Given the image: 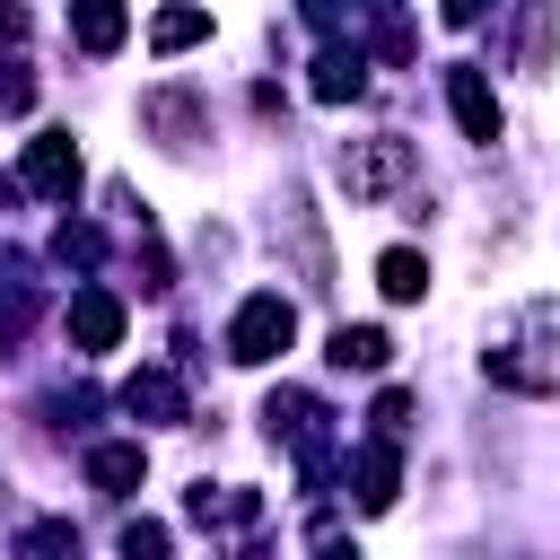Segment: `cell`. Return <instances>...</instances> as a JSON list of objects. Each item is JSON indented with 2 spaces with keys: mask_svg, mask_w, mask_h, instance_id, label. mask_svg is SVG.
<instances>
[{
  "mask_svg": "<svg viewBox=\"0 0 560 560\" xmlns=\"http://www.w3.org/2000/svg\"><path fill=\"white\" fill-rule=\"evenodd\" d=\"M140 472H149V455H140V446H96V455H88V481H96V490H114V499H122V490H140Z\"/></svg>",
  "mask_w": 560,
  "mask_h": 560,
  "instance_id": "9",
  "label": "cell"
},
{
  "mask_svg": "<svg viewBox=\"0 0 560 560\" xmlns=\"http://www.w3.org/2000/svg\"><path fill=\"white\" fill-rule=\"evenodd\" d=\"M122 560H166V525H122Z\"/></svg>",
  "mask_w": 560,
  "mask_h": 560,
  "instance_id": "15",
  "label": "cell"
},
{
  "mask_svg": "<svg viewBox=\"0 0 560 560\" xmlns=\"http://www.w3.org/2000/svg\"><path fill=\"white\" fill-rule=\"evenodd\" d=\"M26 192H44V201H70V192H79V149H70V131H35V140H26Z\"/></svg>",
  "mask_w": 560,
  "mask_h": 560,
  "instance_id": "3",
  "label": "cell"
},
{
  "mask_svg": "<svg viewBox=\"0 0 560 560\" xmlns=\"http://www.w3.org/2000/svg\"><path fill=\"white\" fill-rule=\"evenodd\" d=\"M315 560H359V551H350V542H324V551H315Z\"/></svg>",
  "mask_w": 560,
  "mask_h": 560,
  "instance_id": "18",
  "label": "cell"
},
{
  "mask_svg": "<svg viewBox=\"0 0 560 560\" xmlns=\"http://www.w3.org/2000/svg\"><path fill=\"white\" fill-rule=\"evenodd\" d=\"M359 508H394V438L359 446Z\"/></svg>",
  "mask_w": 560,
  "mask_h": 560,
  "instance_id": "11",
  "label": "cell"
},
{
  "mask_svg": "<svg viewBox=\"0 0 560 560\" xmlns=\"http://www.w3.org/2000/svg\"><path fill=\"white\" fill-rule=\"evenodd\" d=\"M122 402H131L140 420H184V385H175L166 368H140V376L122 385Z\"/></svg>",
  "mask_w": 560,
  "mask_h": 560,
  "instance_id": "6",
  "label": "cell"
},
{
  "mask_svg": "<svg viewBox=\"0 0 560 560\" xmlns=\"http://www.w3.org/2000/svg\"><path fill=\"white\" fill-rule=\"evenodd\" d=\"M376 289H385L394 306H411V298L429 289V262H420L411 245H394V254H376Z\"/></svg>",
  "mask_w": 560,
  "mask_h": 560,
  "instance_id": "8",
  "label": "cell"
},
{
  "mask_svg": "<svg viewBox=\"0 0 560 560\" xmlns=\"http://www.w3.org/2000/svg\"><path fill=\"white\" fill-rule=\"evenodd\" d=\"M201 35H210V9H158V26H149L158 52H184V44H201Z\"/></svg>",
  "mask_w": 560,
  "mask_h": 560,
  "instance_id": "13",
  "label": "cell"
},
{
  "mask_svg": "<svg viewBox=\"0 0 560 560\" xmlns=\"http://www.w3.org/2000/svg\"><path fill=\"white\" fill-rule=\"evenodd\" d=\"M26 35V9H0V44H18Z\"/></svg>",
  "mask_w": 560,
  "mask_h": 560,
  "instance_id": "17",
  "label": "cell"
},
{
  "mask_svg": "<svg viewBox=\"0 0 560 560\" xmlns=\"http://www.w3.org/2000/svg\"><path fill=\"white\" fill-rule=\"evenodd\" d=\"M446 105H455V122H464V140H499V96H490V79L472 70V61H455L446 70Z\"/></svg>",
  "mask_w": 560,
  "mask_h": 560,
  "instance_id": "4",
  "label": "cell"
},
{
  "mask_svg": "<svg viewBox=\"0 0 560 560\" xmlns=\"http://www.w3.org/2000/svg\"><path fill=\"white\" fill-rule=\"evenodd\" d=\"M359 88H368V70H359V52H341V44H332V52L315 61V96H324V105H341V96H359Z\"/></svg>",
  "mask_w": 560,
  "mask_h": 560,
  "instance_id": "12",
  "label": "cell"
},
{
  "mask_svg": "<svg viewBox=\"0 0 560 560\" xmlns=\"http://www.w3.org/2000/svg\"><path fill=\"white\" fill-rule=\"evenodd\" d=\"M289 332H298L289 298H280V289H262V298H245V306H236V324H228V359L262 368V359H280V350H289Z\"/></svg>",
  "mask_w": 560,
  "mask_h": 560,
  "instance_id": "1",
  "label": "cell"
},
{
  "mask_svg": "<svg viewBox=\"0 0 560 560\" xmlns=\"http://www.w3.org/2000/svg\"><path fill=\"white\" fill-rule=\"evenodd\" d=\"M438 9H446V26H472V18L490 9V0H438Z\"/></svg>",
  "mask_w": 560,
  "mask_h": 560,
  "instance_id": "16",
  "label": "cell"
},
{
  "mask_svg": "<svg viewBox=\"0 0 560 560\" xmlns=\"http://www.w3.org/2000/svg\"><path fill=\"white\" fill-rule=\"evenodd\" d=\"M402 175H411V140H359V149H341L350 201H376V192H394Z\"/></svg>",
  "mask_w": 560,
  "mask_h": 560,
  "instance_id": "2",
  "label": "cell"
},
{
  "mask_svg": "<svg viewBox=\"0 0 560 560\" xmlns=\"http://www.w3.org/2000/svg\"><path fill=\"white\" fill-rule=\"evenodd\" d=\"M525 70H551V0L525 9Z\"/></svg>",
  "mask_w": 560,
  "mask_h": 560,
  "instance_id": "14",
  "label": "cell"
},
{
  "mask_svg": "<svg viewBox=\"0 0 560 560\" xmlns=\"http://www.w3.org/2000/svg\"><path fill=\"white\" fill-rule=\"evenodd\" d=\"M70 341L79 350H114L122 341V298L114 289H79L70 298Z\"/></svg>",
  "mask_w": 560,
  "mask_h": 560,
  "instance_id": "5",
  "label": "cell"
},
{
  "mask_svg": "<svg viewBox=\"0 0 560 560\" xmlns=\"http://www.w3.org/2000/svg\"><path fill=\"white\" fill-rule=\"evenodd\" d=\"M122 26H131V18H122V0H70V35H79L88 52H114V44H122Z\"/></svg>",
  "mask_w": 560,
  "mask_h": 560,
  "instance_id": "7",
  "label": "cell"
},
{
  "mask_svg": "<svg viewBox=\"0 0 560 560\" xmlns=\"http://www.w3.org/2000/svg\"><path fill=\"white\" fill-rule=\"evenodd\" d=\"M385 359H394V341L376 324H341L332 332V368H385Z\"/></svg>",
  "mask_w": 560,
  "mask_h": 560,
  "instance_id": "10",
  "label": "cell"
}]
</instances>
